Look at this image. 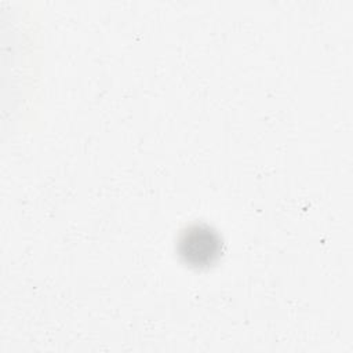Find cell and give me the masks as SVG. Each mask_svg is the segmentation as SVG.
Segmentation results:
<instances>
[{
  "label": "cell",
  "mask_w": 353,
  "mask_h": 353,
  "mask_svg": "<svg viewBox=\"0 0 353 353\" xmlns=\"http://www.w3.org/2000/svg\"><path fill=\"white\" fill-rule=\"evenodd\" d=\"M219 234L204 223H196L185 229L178 240L179 256L190 266L204 268L216 261L221 254Z\"/></svg>",
  "instance_id": "6da1fadb"
}]
</instances>
